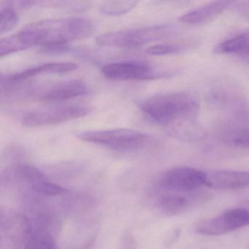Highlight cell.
I'll use <instances>...</instances> for the list:
<instances>
[{
    "label": "cell",
    "instance_id": "1",
    "mask_svg": "<svg viewBox=\"0 0 249 249\" xmlns=\"http://www.w3.org/2000/svg\"><path fill=\"white\" fill-rule=\"evenodd\" d=\"M94 26L84 18L46 19L29 24L17 34L0 41V54L6 56L34 46L45 47L68 44L74 40L87 38L93 34Z\"/></svg>",
    "mask_w": 249,
    "mask_h": 249
},
{
    "label": "cell",
    "instance_id": "2",
    "mask_svg": "<svg viewBox=\"0 0 249 249\" xmlns=\"http://www.w3.org/2000/svg\"><path fill=\"white\" fill-rule=\"evenodd\" d=\"M140 109L148 121L165 126L169 132L197 122L199 105L190 93L178 91L153 96Z\"/></svg>",
    "mask_w": 249,
    "mask_h": 249
},
{
    "label": "cell",
    "instance_id": "3",
    "mask_svg": "<svg viewBox=\"0 0 249 249\" xmlns=\"http://www.w3.org/2000/svg\"><path fill=\"white\" fill-rule=\"evenodd\" d=\"M173 27L167 24L110 32L97 36L96 43L103 47L135 49L170 36Z\"/></svg>",
    "mask_w": 249,
    "mask_h": 249
},
{
    "label": "cell",
    "instance_id": "4",
    "mask_svg": "<svg viewBox=\"0 0 249 249\" xmlns=\"http://www.w3.org/2000/svg\"><path fill=\"white\" fill-rule=\"evenodd\" d=\"M78 138L117 151H138L150 141L147 134L129 129L86 131L78 134Z\"/></svg>",
    "mask_w": 249,
    "mask_h": 249
},
{
    "label": "cell",
    "instance_id": "5",
    "mask_svg": "<svg viewBox=\"0 0 249 249\" xmlns=\"http://www.w3.org/2000/svg\"><path fill=\"white\" fill-rule=\"evenodd\" d=\"M206 173L188 167H173L161 175L158 187L164 192L188 193L206 186Z\"/></svg>",
    "mask_w": 249,
    "mask_h": 249
},
{
    "label": "cell",
    "instance_id": "6",
    "mask_svg": "<svg viewBox=\"0 0 249 249\" xmlns=\"http://www.w3.org/2000/svg\"><path fill=\"white\" fill-rule=\"evenodd\" d=\"M89 107L81 106H63L35 110L26 114L21 119L25 127H40L65 123L87 116Z\"/></svg>",
    "mask_w": 249,
    "mask_h": 249
},
{
    "label": "cell",
    "instance_id": "7",
    "mask_svg": "<svg viewBox=\"0 0 249 249\" xmlns=\"http://www.w3.org/2000/svg\"><path fill=\"white\" fill-rule=\"evenodd\" d=\"M103 76L110 81H149L167 76L148 64L140 62H119L107 64L102 68Z\"/></svg>",
    "mask_w": 249,
    "mask_h": 249
},
{
    "label": "cell",
    "instance_id": "8",
    "mask_svg": "<svg viewBox=\"0 0 249 249\" xmlns=\"http://www.w3.org/2000/svg\"><path fill=\"white\" fill-rule=\"evenodd\" d=\"M249 224V210L236 208L227 210L213 218L201 221L196 230L202 235L218 236L238 230Z\"/></svg>",
    "mask_w": 249,
    "mask_h": 249
},
{
    "label": "cell",
    "instance_id": "9",
    "mask_svg": "<svg viewBox=\"0 0 249 249\" xmlns=\"http://www.w3.org/2000/svg\"><path fill=\"white\" fill-rule=\"evenodd\" d=\"M16 173L35 192L45 196H56L66 192L64 188L52 183L38 169L24 164L16 168Z\"/></svg>",
    "mask_w": 249,
    "mask_h": 249
},
{
    "label": "cell",
    "instance_id": "10",
    "mask_svg": "<svg viewBox=\"0 0 249 249\" xmlns=\"http://www.w3.org/2000/svg\"><path fill=\"white\" fill-rule=\"evenodd\" d=\"M206 186L220 190H238L249 187V171L216 170L206 173Z\"/></svg>",
    "mask_w": 249,
    "mask_h": 249
},
{
    "label": "cell",
    "instance_id": "11",
    "mask_svg": "<svg viewBox=\"0 0 249 249\" xmlns=\"http://www.w3.org/2000/svg\"><path fill=\"white\" fill-rule=\"evenodd\" d=\"M89 87L84 81L80 80L64 81L50 87L40 94L39 98L42 101L58 103L66 101L87 95Z\"/></svg>",
    "mask_w": 249,
    "mask_h": 249
},
{
    "label": "cell",
    "instance_id": "12",
    "mask_svg": "<svg viewBox=\"0 0 249 249\" xmlns=\"http://www.w3.org/2000/svg\"><path fill=\"white\" fill-rule=\"evenodd\" d=\"M231 1H214L201 5L180 17V21L192 25H202L211 22L227 8H231Z\"/></svg>",
    "mask_w": 249,
    "mask_h": 249
},
{
    "label": "cell",
    "instance_id": "13",
    "mask_svg": "<svg viewBox=\"0 0 249 249\" xmlns=\"http://www.w3.org/2000/svg\"><path fill=\"white\" fill-rule=\"evenodd\" d=\"M78 65L72 62H52L29 68L22 72L10 75L5 79L8 84H17L40 74H64L72 72Z\"/></svg>",
    "mask_w": 249,
    "mask_h": 249
},
{
    "label": "cell",
    "instance_id": "14",
    "mask_svg": "<svg viewBox=\"0 0 249 249\" xmlns=\"http://www.w3.org/2000/svg\"><path fill=\"white\" fill-rule=\"evenodd\" d=\"M213 52L219 54L236 55L249 59V30L221 42L215 46Z\"/></svg>",
    "mask_w": 249,
    "mask_h": 249
},
{
    "label": "cell",
    "instance_id": "15",
    "mask_svg": "<svg viewBox=\"0 0 249 249\" xmlns=\"http://www.w3.org/2000/svg\"><path fill=\"white\" fill-rule=\"evenodd\" d=\"M189 204L190 199L187 195L179 192H164L158 199L159 208L165 213L172 215L183 212Z\"/></svg>",
    "mask_w": 249,
    "mask_h": 249
},
{
    "label": "cell",
    "instance_id": "16",
    "mask_svg": "<svg viewBox=\"0 0 249 249\" xmlns=\"http://www.w3.org/2000/svg\"><path fill=\"white\" fill-rule=\"evenodd\" d=\"M138 2L135 1H112L106 2L100 7V11L108 16H122L127 14L136 6Z\"/></svg>",
    "mask_w": 249,
    "mask_h": 249
},
{
    "label": "cell",
    "instance_id": "17",
    "mask_svg": "<svg viewBox=\"0 0 249 249\" xmlns=\"http://www.w3.org/2000/svg\"><path fill=\"white\" fill-rule=\"evenodd\" d=\"M24 249H56V246L49 233L37 231L30 236Z\"/></svg>",
    "mask_w": 249,
    "mask_h": 249
},
{
    "label": "cell",
    "instance_id": "18",
    "mask_svg": "<svg viewBox=\"0 0 249 249\" xmlns=\"http://www.w3.org/2000/svg\"><path fill=\"white\" fill-rule=\"evenodd\" d=\"M18 22V16L13 7L6 6L0 11V33L6 34L15 28Z\"/></svg>",
    "mask_w": 249,
    "mask_h": 249
},
{
    "label": "cell",
    "instance_id": "19",
    "mask_svg": "<svg viewBox=\"0 0 249 249\" xmlns=\"http://www.w3.org/2000/svg\"><path fill=\"white\" fill-rule=\"evenodd\" d=\"M182 47L178 45L172 43H159L151 46L146 50V53L151 56H165L175 54L181 52Z\"/></svg>",
    "mask_w": 249,
    "mask_h": 249
},
{
    "label": "cell",
    "instance_id": "20",
    "mask_svg": "<svg viewBox=\"0 0 249 249\" xmlns=\"http://www.w3.org/2000/svg\"><path fill=\"white\" fill-rule=\"evenodd\" d=\"M231 143L242 148H249V129L234 132L230 138Z\"/></svg>",
    "mask_w": 249,
    "mask_h": 249
},
{
    "label": "cell",
    "instance_id": "21",
    "mask_svg": "<svg viewBox=\"0 0 249 249\" xmlns=\"http://www.w3.org/2000/svg\"><path fill=\"white\" fill-rule=\"evenodd\" d=\"M70 47L68 44L53 45L40 48V53L46 54H59L69 52Z\"/></svg>",
    "mask_w": 249,
    "mask_h": 249
},
{
    "label": "cell",
    "instance_id": "22",
    "mask_svg": "<svg viewBox=\"0 0 249 249\" xmlns=\"http://www.w3.org/2000/svg\"><path fill=\"white\" fill-rule=\"evenodd\" d=\"M231 7L239 15L249 19V1L232 2Z\"/></svg>",
    "mask_w": 249,
    "mask_h": 249
}]
</instances>
